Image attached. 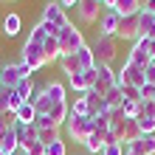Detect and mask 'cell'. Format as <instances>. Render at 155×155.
I'll use <instances>...</instances> for the list:
<instances>
[{
    "label": "cell",
    "mask_w": 155,
    "mask_h": 155,
    "mask_svg": "<svg viewBox=\"0 0 155 155\" xmlns=\"http://www.w3.org/2000/svg\"><path fill=\"white\" fill-rule=\"evenodd\" d=\"M76 59H79L82 71H90V68H96V57H93V51H90V45H82V48L76 51Z\"/></svg>",
    "instance_id": "cell-26"
},
{
    "label": "cell",
    "mask_w": 155,
    "mask_h": 155,
    "mask_svg": "<svg viewBox=\"0 0 155 155\" xmlns=\"http://www.w3.org/2000/svg\"><path fill=\"white\" fill-rule=\"evenodd\" d=\"M118 0H102V8H116Z\"/></svg>",
    "instance_id": "cell-40"
},
{
    "label": "cell",
    "mask_w": 155,
    "mask_h": 155,
    "mask_svg": "<svg viewBox=\"0 0 155 155\" xmlns=\"http://www.w3.org/2000/svg\"><path fill=\"white\" fill-rule=\"evenodd\" d=\"M110 87H116V71L110 65H96V93L99 96H104Z\"/></svg>",
    "instance_id": "cell-10"
},
{
    "label": "cell",
    "mask_w": 155,
    "mask_h": 155,
    "mask_svg": "<svg viewBox=\"0 0 155 155\" xmlns=\"http://www.w3.org/2000/svg\"><path fill=\"white\" fill-rule=\"evenodd\" d=\"M20 79H25L20 74V65H17V62H6L3 71H0V87L3 90H14L17 85H20Z\"/></svg>",
    "instance_id": "cell-11"
},
{
    "label": "cell",
    "mask_w": 155,
    "mask_h": 155,
    "mask_svg": "<svg viewBox=\"0 0 155 155\" xmlns=\"http://www.w3.org/2000/svg\"><path fill=\"white\" fill-rule=\"evenodd\" d=\"M25 40H28V42H37V45H42L45 40H48V28H45V23H37V25L31 28V34H28Z\"/></svg>",
    "instance_id": "cell-31"
},
{
    "label": "cell",
    "mask_w": 155,
    "mask_h": 155,
    "mask_svg": "<svg viewBox=\"0 0 155 155\" xmlns=\"http://www.w3.org/2000/svg\"><path fill=\"white\" fill-rule=\"evenodd\" d=\"M59 68H62V74H65V76H74V74H79V71H82L79 59H76V54H68V57H62V59H59Z\"/></svg>",
    "instance_id": "cell-27"
},
{
    "label": "cell",
    "mask_w": 155,
    "mask_h": 155,
    "mask_svg": "<svg viewBox=\"0 0 155 155\" xmlns=\"http://www.w3.org/2000/svg\"><path fill=\"white\" fill-rule=\"evenodd\" d=\"M0 155H6V152H3V150H0Z\"/></svg>",
    "instance_id": "cell-46"
},
{
    "label": "cell",
    "mask_w": 155,
    "mask_h": 155,
    "mask_svg": "<svg viewBox=\"0 0 155 155\" xmlns=\"http://www.w3.org/2000/svg\"><path fill=\"white\" fill-rule=\"evenodd\" d=\"M121 93H124V99H135V102H141V90H138V87L124 85V87H121Z\"/></svg>",
    "instance_id": "cell-35"
},
{
    "label": "cell",
    "mask_w": 155,
    "mask_h": 155,
    "mask_svg": "<svg viewBox=\"0 0 155 155\" xmlns=\"http://www.w3.org/2000/svg\"><path fill=\"white\" fill-rule=\"evenodd\" d=\"M0 34H3V28H0Z\"/></svg>",
    "instance_id": "cell-47"
},
{
    "label": "cell",
    "mask_w": 155,
    "mask_h": 155,
    "mask_svg": "<svg viewBox=\"0 0 155 155\" xmlns=\"http://www.w3.org/2000/svg\"><path fill=\"white\" fill-rule=\"evenodd\" d=\"M42 93H45V99H48L51 104H62V102H68V96H65V85H62V82H57V79L45 82Z\"/></svg>",
    "instance_id": "cell-16"
},
{
    "label": "cell",
    "mask_w": 155,
    "mask_h": 155,
    "mask_svg": "<svg viewBox=\"0 0 155 155\" xmlns=\"http://www.w3.org/2000/svg\"><path fill=\"white\" fill-rule=\"evenodd\" d=\"M68 116H71V104H68V102H62V104H51V110H48V118H51L57 127H65Z\"/></svg>",
    "instance_id": "cell-22"
},
{
    "label": "cell",
    "mask_w": 155,
    "mask_h": 155,
    "mask_svg": "<svg viewBox=\"0 0 155 155\" xmlns=\"http://www.w3.org/2000/svg\"><path fill=\"white\" fill-rule=\"evenodd\" d=\"M102 99H104L107 110H110V107H121V102H124V93H121V87H110V90H107V93H104Z\"/></svg>",
    "instance_id": "cell-29"
},
{
    "label": "cell",
    "mask_w": 155,
    "mask_h": 155,
    "mask_svg": "<svg viewBox=\"0 0 155 155\" xmlns=\"http://www.w3.org/2000/svg\"><path fill=\"white\" fill-rule=\"evenodd\" d=\"M118 37H99L90 42V51H93V57H96V65H113V59H116V54H118Z\"/></svg>",
    "instance_id": "cell-3"
},
{
    "label": "cell",
    "mask_w": 155,
    "mask_h": 155,
    "mask_svg": "<svg viewBox=\"0 0 155 155\" xmlns=\"http://www.w3.org/2000/svg\"><path fill=\"white\" fill-rule=\"evenodd\" d=\"M57 3H59L62 8H76V6H79V0H57Z\"/></svg>",
    "instance_id": "cell-39"
},
{
    "label": "cell",
    "mask_w": 155,
    "mask_h": 155,
    "mask_svg": "<svg viewBox=\"0 0 155 155\" xmlns=\"http://www.w3.org/2000/svg\"><path fill=\"white\" fill-rule=\"evenodd\" d=\"M42 57H45V65L62 59V51H59V40L57 37H48V40L42 42Z\"/></svg>",
    "instance_id": "cell-21"
},
{
    "label": "cell",
    "mask_w": 155,
    "mask_h": 155,
    "mask_svg": "<svg viewBox=\"0 0 155 155\" xmlns=\"http://www.w3.org/2000/svg\"><path fill=\"white\" fill-rule=\"evenodd\" d=\"M118 20H121V17H118L113 8H104L102 17H99V34H102V37H116L118 34Z\"/></svg>",
    "instance_id": "cell-12"
},
{
    "label": "cell",
    "mask_w": 155,
    "mask_h": 155,
    "mask_svg": "<svg viewBox=\"0 0 155 155\" xmlns=\"http://www.w3.org/2000/svg\"><path fill=\"white\" fill-rule=\"evenodd\" d=\"M8 107H6V96H3V90H0V113H6Z\"/></svg>",
    "instance_id": "cell-41"
},
{
    "label": "cell",
    "mask_w": 155,
    "mask_h": 155,
    "mask_svg": "<svg viewBox=\"0 0 155 155\" xmlns=\"http://www.w3.org/2000/svg\"><path fill=\"white\" fill-rule=\"evenodd\" d=\"M141 8H144V12H152V14H155V0H150V3H147V6H141Z\"/></svg>",
    "instance_id": "cell-42"
},
{
    "label": "cell",
    "mask_w": 155,
    "mask_h": 155,
    "mask_svg": "<svg viewBox=\"0 0 155 155\" xmlns=\"http://www.w3.org/2000/svg\"><path fill=\"white\" fill-rule=\"evenodd\" d=\"M45 23V28H48V37H57V34L65 28V25H71L68 20V14H65V8H62L57 0H51V3H45L42 6V20Z\"/></svg>",
    "instance_id": "cell-1"
},
{
    "label": "cell",
    "mask_w": 155,
    "mask_h": 155,
    "mask_svg": "<svg viewBox=\"0 0 155 155\" xmlns=\"http://www.w3.org/2000/svg\"><path fill=\"white\" fill-rule=\"evenodd\" d=\"M90 133H93V116H68L65 135L71 141H76V144L85 147V141L90 138Z\"/></svg>",
    "instance_id": "cell-2"
},
{
    "label": "cell",
    "mask_w": 155,
    "mask_h": 155,
    "mask_svg": "<svg viewBox=\"0 0 155 155\" xmlns=\"http://www.w3.org/2000/svg\"><path fill=\"white\" fill-rule=\"evenodd\" d=\"M116 37H121V40H138L141 37V28H138V14H133V17H121L118 20V34Z\"/></svg>",
    "instance_id": "cell-13"
},
{
    "label": "cell",
    "mask_w": 155,
    "mask_h": 155,
    "mask_svg": "<svg viewBox=\"0 0 155 155\" xmlns=\"http://www.w3.org/2000/svg\"><path fill=\"white\" fill-rule=\"evenodd\" d=\"M138 3H141V6H147V3H150V0H138Z\"/></svg>",
    "instance_id": "cell-44"
},
{
    "label": "cell",
    "mask_w": 155,
    "mask_h": 155,
    "mask_svg": "<svg viewBox=\"0 0 155 155\" xmlns=\"http://www.w3.org/2000/svg\"><path fill=\"white\" fill-rule=\"evenodd\" d=\"M45 155H68V150H65V138H57V141L45 144Z\"/></svg>",
    "instance_id": "cell-34"
},
{
    "label": "cell",
    "mask_w": 155,
    "mask_h": 155,
    "mask_svg": "<svg viewBox=\"0 0 155 155\" xmlns=\"http://www.w3.org/2000/svg\"><path fill=\"white\" fill-rule=\"evenodd\" d=\"M0 150L6 155H17L20 152V141H17V130L14 127H8V130L0 133Z\"/></svg>",
    "instance_id": "cell-17"
},
{
    "label": "cell",
    "mask_w": 155,
    "mask_h": 155,
    "mask_svg": "<svg viewBox=\"0 0 155 155\" xmlns=\"http://www.w3.org/2000/svg\"><path fill=\"white\" fill-rule=\"evenodd\" d=\"M124 85H130V87H144L147 85V76H144V68L138 65H133V62H124L121 71H116V87H124Z\"/></svg>",
    "instance_id": "cell-5"
},
{
    "label": "cell",
    "mask_w": 155,
    "mask_h": 155,
    "mask_svg": "<svg viewBox=\"0 0 155 155\" xmlns=\"http://www.w3.org/2000/svg\"><path fill=\"white\" fill-rule=\"evenodd\" d=\"M17 155H23V152H17Z\"/></svg>",
    "instance_id": "cell-48"
},
{
    "label": "cell",
    "mask_w": 155,
    "mask_h": 155,
    "mask_svg": "<svg viewBox=\"0 0 155 155\" xmlns=\"http://www.w3.org/2000/svg\"><path fill=\"white\" fill-rule=\"evenodd\" d=\"M150 57L155 59V40H150Z\"/></svg>",
    "instance_id": "cell-43"
},
{
    "label": "cell",
    "mask_w": 155,
    "mask_h": 155,
    "mask_svg": "<svg viewBox=\"0 0 155 155\" xmlns=\"http://www.w3.org/2000/svg\"><path fill=\"white\" fill-rule=\"evenodd\" d=\"M68 85H71V90H76V96H79V93H87V90H93V87H96V68L79 71V74L68 76Z\"/></svg>",
    "instance_id": "cell-8"
},
{
    "label": "cell",
    "mask_w": 155,
    "mask_h": 155,
    "mask_svg": "<svg viewBox=\"0 0 155 155\" xmlns=\"http://www.w3.org/2000/svg\"><path fill=\"white\" fill-rule=\"evenodd\" d=\"M121 110H124L127 118H138V113H141V102H135V99H124V102H121Z\"/></svg>",
    "instance_id": "cell-33"
},
{
    "label": "cell",
    "mask_w": 155,
    "mask_h": 155,
    "mask_svg": "<svg viewBox=\"0 0 155 155\" xmlns=\"http://www.w3.org/2000/svg\"><path fill=\"white\" fill-rule=\"evenodd\" d=\"M71 116H90V107H87V96L79 93L74 99V104H71Z\"/></svg>",
    "instance_id": "cell-30"
},
{
    "label": "cell",
    "mask_w": 155,
    "mask_h": 155,
    "mask_svg": "<svg viewBox=\"0 0 155 155\" xmlns=\"http://www.w3.org/2000/svg\"><path fill=\"white\" fill-rule=\"evenodd\" d=\"M20 59H23L25 65L31 68V74H37V71L45 65L42 45H37V42H28V40H25V42H23V51H20Z\"/></svg>",
    "instance_id": "cell-6"
},
{
    "label": "cell",
    "mask_w": 155,
    "mask_h": 155,
    "mask_svg": "<svg viewBox=\"0 0 155 155\" xmlns=\"http://www.w3.org/2000/svg\"><path fill=\"white\" fill-rule=\"evenodd\" d=\"M141 135V127H138V118H124L121 124V133H118V144L121 147H130V144Z\"/></svg>",
    "instance_id": "cell-15"
},
{
    "label": "cell",
    "mask_w": 155,
    "mask_h": 155,
    "mask_svg": "<svg viewBox=\"0 0 155 155\" xmlns=\"http://www.w3.org/2000/svg\"><path fill=\"white\" fill-rule=\"evenodd\" d=\"M141 102H155V85H144L141 87Z\"/></svg>",
    "instance_id": "cell-36"
},
{
    "label": "cell",
    "mask_w": 155,
    "mask_h": 155,
    "mask_svg": "<svg viewBox=\"0 0 155 155\" xmlns=\"http://www.w3.org/2000/svg\"><path fill=\"white\" fill-rule=\"evenodd\" d=\"M99 155H124V147H121V144H107Z\"/></svg>",
    "instance_id": "cell-37"
},
{
    "label": "cell",
    "mask_w": 155,
    "mask_h": 155,
    "mask_svg": "<svg viewBox=\"0 0 155 155\" xmlns=\"http://www.w3.org/2000/svg\"><path fill=\"white\" fill-rule=\"evenodd\" d=\"M144 76H147V85H155V59L144 68Z\"/></svg>",
    "instance_id": "cell-38"
},
{
    "label": "cell",
    "mask_w": 155,
    "mask_h": 155,
    "mask_svg": "<svg viewBox=\"0 0 155 155\" xmlns=\"http://www.w3.org/2000/svg\"><path fill=\"white\" fill-rule=\"evenodd\" d=\"M0 28H3L6 37H17V34H20V28H23L20 14H17V12H8V14L3 17V25H0Z\"/></svg>",
    "instance_id": "cell-20"
},
{
    "label": "cell",
    "mask_w": 155,
    "mask_h": 155,
    "mask_svg": "<svg viewBox=\"0 0 155 155\" xmlns=\"http://www.w3.org/2000/svg\"><path fill=\"white\" fill-rule=\"evenodd\" d=\"M57 40H59V51H62V57H68V54H76L82 45H87V42H85V34H82L74 23L65 25V28L57 34Z\"/></svg>",
    "instance_id": "cell-4"
},
{
    "label": "cell",
    "mask_w": 155,
    "mask_h": 155,
    "mask_svg": "<svg viewBox=\"0 0 155 155\" xmlns=\"http://www.w3.org/2000/svg\"><path fill=\"white\" fill-rule=\"evenodd\" d=\"M138 28H141V37H150L155 40V14L152 12H138Z\"/></svg>",
    "instance_id": "cell-19"
},
{
    "label": "cell",
    "mask_w": 155,
    "mask_h": 155,
    "mask_svg": "<svg viewBox=\"0 0 155 155\" xmlns=\"http://www.w3.org/2000/svg\"><path fill=\"white\" fill-rule=\"evenodd\" d=\"M138 127H141V133H147V135H155V102H141Z\"/></svg>",
    "instance_id": "cell-14"
},
{
    "label": "cell",
    "mask_w": 155,
    "mask_h": 155,
    "mask_svg": "<svg viewBox=\"0 0 155 155\" xmlns=\"http://www.w3.org/2000/svg\"><path fill=\"white\" fill-rule=\"evenodd\" d=\"M127 62H133V65H138V68H147L150 65V62H152V57H150V37H138V40L133 42Z\"/></svg>",
    "instance_id": "cell-7"
},
{
    "label": "cell",
    "mask_w": 155,
    "mask_h": 155,
    "mask_svg": "<svg viewBox=\"0 0 155 155\" xmlns=\"http://www.w3.org/2000/svg\"><path fill=\"white\" fill-rule=\"evenodd\" d=\"M0 90H3V87H0ZM3 96H6V107H8V113H17V110H20V107L25 104L23 99L14 93V90H3Z\"/></svg>",
    "instance_id": "cell-32"
},
{
    "label": "cell",
    "mask_w": 155,
    "mask_h": 155,
    "mask_svg": "<svg viewBox=\"0 0 155 155\" xmlns=\"http://www.w3.org/2000/svg\"><path fill=\"white\" fill-rule=\"evenodd\" d=\"M104 135H107V133H99V130H93V133H90V138L85 141V150H87V152H93V155H99V152H102V150L107 147Z\"/></svg>",
    "instance_id": "cell-23"
},
{
    "label": "cell",
    "mask_w": 155,
    "mask_h": 155,
    "mask_svg": "<svg viewBox=\"0 0 155 155\" xmlns=\"http://www.w3.org/2000/svg\"><path fill=\"white\" fill-rule=\"evenodd\" d=\"M14 116H17V124L31 127V124H34V118H37V110H34V104H28V102H25V104L20 107V110L14 113Z\"/></svg>",
    "instance_id": "cell-28"
},
{
    "label": "cell",
    "mask_w": 155,
    "mask_h": 155,
    "mask_svg": "<svg viewBox=\"0 0 155 155\" xmlns=\"http://www.w3.org/2000/svg\"><path fill=\"white\" fill-rule=\"evenodd\" d=\"M102 3L99 0H79V6H76V14H79V20L85 23V25H93L99 23V17H102Z\"/></svg>",
    "instance_id": "cell-9"
},
{
    "label": "cell",
    "mask_w": 155,
    "mask_h": 155,
    "mask_svg": "<svg viewBox=\"0 0 155 155\" xmlns=\"http://www.w3.org/2000/svg\"><path fill=\"white\" fill-rule=\"evenodd\" d=\"M3 65H6V62H3V59H0V71H3Z\"/></svg>",
    "instance_id": "cell-45"
},
{
    "label": "cell",
    "mask_w": 155,
    "mask_h": 155,
    "mask_svg": "<svg viewBox=\"0 0 155 155\" xmlns=\"http://www.w3.org/2000/svg\"><path fill=\"white\" fill-rule=\"evenodd\" d=\"M130 150L135 155H155V135H147V133H141L138 138H135L130 144Z\"/></svg>",
    "instance_id": "cell-18"
},
{
    "label": "cell",
    "mask_w": 155,
    "mask_h": 155,
    "mask_svg": "<svg viewBox=\"0 0 155 155\" xmlns=\"http://www.w3.org/2000/svg\"><path fill=\"white\" fill-rule=\"evenodd\" d=\"M113 12H116L118 17H133V14L141 12V3H138V0H118Z\"/></svg>",
    "instance_id": "cell-24"
},
{
    "label": "cell",
    "mask_w": 155,
    "mask_h": 155,
    "mask_svg": "<svg viewBox=\"0 0 155 155\" xmlns=\"http://www.w3.org/2000/svg\"><path fill=\"white\" fill-rule=\"evenodd\" d=\"M34 76H25V79H20V85L14 87V93L23 99V102H31V96H34Z\"/></svg>",
    "instance_id": "cell-25"
}]
</instances>
